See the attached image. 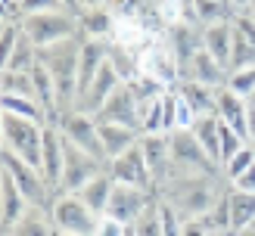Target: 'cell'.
Here are the masks:
<instances>
[{
  "label": "cell",
  "mask_w": 255,
  "mask_h": 236,
  "mask_svg": "<svg viewBox=\"0 0 255 236\" xmlns=\"http://www.w3.org/2000/svg\"><path fill=\"white\" fill-rule=\"evenodd\" d=\"M249 106H252V109H255V90H252V96H249Z\"/></svg>",
  "instance_id": "cell-49"
},
{
  "label": "cell",
  "mask_w": 255,
  "mask_h": 236,
  "mask_svg": "<svg viewBox=\"0 0 255 236\" xmlns=\"http://www.w3.org/2000/svg\"><path fill=\"white\" fill-rule=\"evenodd\" d=\"M227 90H234V93H240V96H252V90H255V66L252 69H240V72H231L227 75Z\"/></svg>",
  "instance_id": "cell-36"
},
{
  "label": "cell",
  "mask_w": 255,
  "mask_h": 236,
  "mask_svg": "<svg viewBox=\"0 0 255 236\" xmlns=\"http://www.w3.org/2000/svg\"><path fill=\"white\" fill-rule=\"evenodd\" d=\"M212 233V227L202 218H187L184 221V236H209Z\"/></svg>",
  "instance_id": "cell-40"
},
{
  "label": "cell",
  "mask_w": 255,
  "mask_h": 236,
  "mask_svg": "<svg viewBox=\"0 0 255 236\" xmlns=\"http://www.w3.org/2000/svg\"><path fill=\"white\" fill-rule=\"evenodd\" d=\"M255 66V22L246 12L234 16V50H231V72Z\"/></svg>",
  "instance_id": "cell-18"
},
{
  "label": "cell",
  "mask_w": 255,
  "mask_h": 236,
  "mask_svg": "<svg viewBox=\"0 0 255 236\" xmlns=\"http://www.w3.org/2000/svg\"><path fill=\"white\" fill-rule=\"evenodd\" d=\"M0 171L12 177V183H16L22 190V196L28 199V205L50 208V202H53V190H50V183L44 180V174L34 165H28L25 158H19L16 153H9V149L0 146Z\"/></svg>",
  "instance_id": "cell-5"
},
{
  "label": "cell",
  "mask_w": 255,
  "mask_h": 236,
  "mask_svg": "<svg viewBox=\"0 0 255 236\" xmlns=\"http://www.w3.org/2000/svg\"><path fill=\"white\" fill-rule=\"evenodd\" d=\"M97 6H109V0H78V12H84V9H97Z\"/></svg>",
  "instance_id": "cell-42"
},
{
  "label": "cell",
  "mask_w": 255,
  "mask_h": 236,
  "mask_svg": "<svg viewBox=\"0 0 255 236\" xmlns=\"http://www.w3.org/2000/svg\"><path fill=\"white\" fill-rule=\"evenodd\" d=\"M190 131L199 140V146L209 153V158L215 165H221V118L218 115H199Z\"/></svg>",
  "instance_id": "cell-26"
},
{
  "label": "cell",
  "mask_w": 255,
  "mask_h": 236,
  "mask_svg": "<svg viewBox=\"0 0 255 236\" xmlns=\"http://www.w3.org/2000/svg\"><path fill=\"white\" fill-rule=\"evenodd\" d=\"M119 84H125L122 81V75L116 72V66L106 59L103 62V69L97 72V78L91 81V87L78 96V103H75V109H81V112H91V115H97L100 109H103V103L119 90Z\"/></svg>",
  "instance_id": "cell-16"
},
{
  "label": "cell",
  "mask_w": 255,
  "mask_h": 236,
  "mask_svg": "<svg viewBox=\"0 0 255 236\" xmlns=\"http://www.w3.org/2000/svg\"><path fill=\"white\" fill-rule=\"evenodd\" d=\"M224 171H193V168H174L168 177L156 186V196L168 202L184 218H202L218 202L227 190Z\"/></svg>",
  "instance_id": "cell-1"
},
{
  "label": "cell",
  "mask_w": 255,
  "mask_h": 236,
  "mask_svg": "<svg viewBox=\"0 0 255 236\" xmlns=\"http://www.w3.org/2000/svg\"><path fill=\"white\" fill-rule=\"evenodd\" d=\"M19 9H22V16H37V12H56L66 6H62V0H22Z\"/></svg>",
  "instance_id": "cell-39"
},
{
  "label": "cell",
  "mask_w": 255,
  "mask_h": 236,
  "mask_svg": "<svg viewBox=\"0 0 255 236\" xmlns=\"http://www.w3.org/2000/svg\"><path fill=\"white\" fill-rule=\"evenodd\" d=\"M44 128L41 121H28L19 115H0V146L16 153L19 158H25L28 165H34L41 171V149H44Z\"/></svg>",
  "instance_id": "cell-3"
},
{
  "label": "cell",
  "mask_w": 255,
  "mask_h": 236,
  "mask_svg": "<svg viewBox=\"0 0 255 236\" xmlns=\"http://www.w3.org/2000/svg\"><path fill=\"white\" fill-rule=\"evenodd\" d=\"M249 3H252V0H234V6H237V12H246V9H249Z\"/></svg>",
  "instance_id": "cell-44"
},
{
  "label": "cell",
  "mask_w": 255,
  "mask_h": 236,
  "mask_svg": "<svg viewBox=\"0 0 255 236\" xmlns=\"http://www.w3.org/2000/svg\"><path fill=\"white\" fill-rule=\"evenodd\" d=\"M97 121H116V124H128V128H137L140 131V96H137V87L131 81L119 84V90L112 93L103 109L94 115Z\"/></svg>",
  "instance_id": "cell-9"
},
{
  "label": "cell",
  "mask_w": 255,
  "mask_h": 236,
  "mask_svg": "<svg viewBox=\"0 0 255 236\" xmlns=\"http://www.w3.org/2000/svg\"><path fill=\"white\" fill-rule=\"evenodd\" d=\"M53 124L62 131V137H66V140H72L75 146H81V149H87L91 156H97V158H103V161H106L103 143H100V124H97V118L91 115V112L66 109Z\"/></svg>",
  "instance_id": "cell-8"
},
{
  "label": "cell",
  "mask_w": 255,
  "mask_h": 236,
  "mask_svg": "<svg viewBox=\"0 0 255 236\" xmlns=\"http://www.w3.org/2000/svg\"><path fill=\"white\" fill-rule=\"evenodd\" d=\"M97 124H100V143H103L106 161L128 153V149L140 140V131L128 128V124H116V121H97Z\"/></svg>",
  "instance_id": "cell-22"
},
{
  "label": "cell",
  "mask_w": 255,
  "mask_h": 236,
  "mask_svg": "<svg viewBox=\"0 0 255 236\" xmlns=\"http://www.w3.org/2000/svg\"><path fill=\"white\" fill-rule=\"evenodd\" d=\"M19 3H22V0H19Z\"/></svg>",
  "instance_id": "cell-51"
},
{
  "label": "cell",
  "mask_w": 255,
  "mask_h": 236,
  "mask_svg": "<svg viewBox=\"0 0 255 236\" xmlns=\"http://www.w3.org/2000/svg\"><path fill=\"white\" fill-rule=\"evenodd\" d=\"M112 186H116V180H112L106 171H100L97 177L84 186V190H78V196L84 199V205L91 208L94 215H106V208H109V196H112Z\"/></svg>",
  "instance_id": "cell-28"
},
{
  "label": "cell",
  "mask_w": 255,
  "mask_h": 236,
  "mask_svg": "<svg viewBox=\"0 0 255 236\" xmlns=\"http://www.w3.org/2000/svg\"><path fill=\"white\" fill-rule=\"evenodd\" d=\"M47 211L56 233H72V236H91L100 218L84 205V199L78 193H53V202H50Z\"/></svg>",
  "instance_id": "cell-6"
},
{
  "label": "cell",
  "mask_w": 255,
  "mask_h": 236,
  "mask_svg": "<svg viewBox=\"0 0 255 236\" xmlns=\"http://www.w3.org/2000/svg\"><path fill=\"white\" fill-rule=\"evenodd\" d=\"M227 75H231V69H227L224 62H218L209 50H199V53L190 59V66L184 69L181 81H196V84L221 90V87H227Z\"/></svg>",
  "instance_id": "cell-17"
},
{
  "label": "cell",
  "mask_w": 255,
  "mask_h": 236,
  "mask_svg": "<svg viewBox=\"0 0 255 236\" xmlns=\"http://www.w3.org/2000/svg\"><path fill=\"white\" fill-rule=\"evenodd\" d=\"M62 165H66V137L56 124H47L44 128V149H41V174L50 183V190H59L62 180Z\"/></svg>",
  "instance_id": "cell-15"
},
{
  "label": "cell",
  "mask_w": 255,
  "mask_h": 236,
  "mask_svg": "<svg viewBox=\"0 0 255 236\" xmlns=\"http://www.w3.org/2000/svg\"><path fill=\"white\" fill-rule=\"evenodd\" d=\"M22 31L37 50H44L50 44H59L66 37L81 34V22H78V12H72V9L37 12V16H22Z\"/></svg>",
  "instance_id": "cell-4"
},
{
  "label": "cell",
  "mask_w": 255,
  "mask_h": 236,
  "mask_svg": "<svg viewBox=\"0 0 255 236\" xmlns=\"http://www.w3.org/2000/svg\"><path fill=\"white\" fill-rule=\"evenodd\" d=\"M78 22H81V34L91 37V41H109L119 28V16L109 6L84 9V12H78Z\"/></svg>",
  "instance_id": "cell-23"
},
{
  "label": "cell",
  "mask_w": 255,
  "mask_h": 236,
  "mask_svg": "<svg viewBox=\"0 0 255 236\" xmlns=\"http://www.w3.org/2000/svg\"><path fill=\"white\" fill-rule=\"evenodd\" d=\"M106 174L116 183H131V186H143V190H152V177L143 158V149H140V140L128 149V153L116 156L106 161Z\"/></svg>",
  "instance_id": "cell-10"
},
{
  "label": "cell",
  "mask_w": 255,
  "mask_h": 236,
  "mask_svg": "<svg viewBox=\"0 0 255 236\" xmlns=\"http://www.w3.org/2000/svg\"><path fill=\"white\" fill-rule=\"evenodd\" d=\"M140 75L149 81H156L159 87H177L181 84V66H177L174 53L165 47H149L143 56H140Z\"/></svg>",
  "instance_id": "cell-13"
},
{
  "label": "cell",
  "mask_w": 255,
  "mask_h": 236,
  "mask_svg": "<svg viewBox=\"0 0 255 236\" xmlns=\"http://www.w3.org/2000/svg\"><path fill=\"white\" fill-rule=\"evenodd\" d=\"M190 6H193V19L199 25H212L237 16L234 0H190Z\"/></svg>",
  "instance_id": "cell-29"
},
{
  "label": "cell",
  "mask_w": 255,
  "mask_h": 236,
  "mask_svg": "<svg viewBox=\"0 0 255 236\" xmlns=\"http://www.w3.org/2000/svg\"><path fill=\"white\" fill-rule=\"evenodd\" d=\"M0 112H6V115H19V118H28V121L50 124L47 109L37 103L34 96H12V93H0Z\"/></svg>",
  "instance_id": "cell-27"
},
{
  "label": "cell",
  "mask_w": 255,
  "mask_h": 236,
  "mask_svg": "<svg viewBox=\"0 0 255 236\" xmlns=\"http://www.w3.org/2000/svg\"><path fill=\"white\" fill-rule=\"evenodd\" d=\"M246 16H249V19L255 22V0H252V3H249V9H246Z\"/></svg>",
  "instance_id": "cell-47"
},
{
  "label": "cell",
  "mask_w": 255,
  "mask_h": 236,
  "mask_svg": "<svg viewBox=\"0 0 255 236\" xmlns=\"http://www.w3.org/2000/svg\"><path fill=\"white\" fill-rule=\"evenodd\" d=\"M234 236H255V224H252V227H243V230H237Z\"/></svg>",
  "instance_id": "cell-45"
},
{
  "label": "cell",
  "mask_w": 255,
  "mask_h": 236,
  "mask_svg": "<svg viewBox=\"0 0 255 236\" xmlns=\"http://www.w3.org/2000/svg\"><path fill=\"white\" fill-rule=\"evenodd\" d=\"M246 140L255 146V109L249 106V131H246Z\"/></svg>",
  "instance_id": "cell-43"
},
{
  "label": "cell",
  "mask_w": 255,
  "mask_h": 236,
  "mask_svg": "<svg viewBox=\"0 0 255 236\" xmlns=\"http://www.w3.org/2000/svg\"><path fill=\"white\" fill-rule=\"evenodd\" d=\"M140 149H143L149 177H152V190L174 171V158H171V140L168 134H140Z\"/></svg>",
  "instance_id": "cell-14"
},
{
  "label": "cell",
  "mask_w": 255,
  "mask_h": 236,
  "mask_svg": "<svg viewBox=\"0 0 255 236\" xmlns=\"http://www.w3.org/2000/svg\"><path fill=\"white\" fill-rule=\"evenodd\" d=\"M22 37H25L22 19H3L0 22V66H6V62L12 59V53H16Z\"/></svg>",
  "instance_id": "cell-32"
},
{
  "label": "cell",
  "mask_w": 255,
  "mask_h": 236,
  "mask_svg": "<svg viewBox=\"0 0 255 236\" xmlns=\"http://www.w3.org/2000/svg\"><path fill=\"white\" fill-rule=\"evenodd\" d=\"M152 196H156V190H143V186H131V183H116L112 186V196H109L106 215L131 227V224L140 218V211L149 205Z\"/></svg>",
  "instance_id": "cell-11"
},
{
  "label": "cell",
  "mask_w": 255,
  "mask_h": 236,
  "mask_svg": "<svg viewBox=\"0 0 255 236\" xmlns=\"http://www.w3.org/2000/svg\"><path fill=\"white\" fill-rule=\"evenodd\" d=\"M62 6L72 9V12H78V0H62Z\"/></svg>",
  "instance_id": "cell-46"
},
{
  "label": "cell",
  "mask_w": 255,
  "mask_h": 236,
  "mask_svg": "<svg viewBox=\"0 0 255 236\" xmlns=\"http://www.w3.org/2000/svg\"><path fill=\"white\" fill-rule=\"evenodd\" d=\"M243 146H246V137H243V134H237L231 124H224V121H221V165H224L227 158H234Z\"/></svg>",
  "instance_id": "cell-37"
},
{
  "label": "cell",
  "mask_w": 255,
  "mask_h": 236,
  "mask_svg": "<svg viewBox=\"0 0 255 236\" xmlns=\"http://www.w3.org/2000/svg\"><path fill=\"white\" fill-rule=\"evenodd\" d=\"M255 165V146L252 143H246L243 149H240V153L234 156V158H227L224 165H221V171H224V177H227V183H234L240 174H243L246 168H252Z\"/></svg>",
  "instance_id": "cell-35"
},
{
  "label": "cell",
  "mask_w": 255,
  "mask_h": 236,
  "mask_svg": "<svg viewBox=\"0 0 255 236\" xmlns=\"http://www.w3.org/2000/svg\"><path fill=\"white\" fill-rule=\"evenodd\" d=\"M171 140V158L174 168H193V171H221V165H215L209 158V153L199 146V140L193 137L190 128H177L168 134Z\"/></svg>",
  "instance_id": "cell-12"
},
{
  "label": "cell",
  "mask_w": 255,
  "mask_h": 236,
  "mask_svg": "<svg viewBox=\"0 0 255 236\" xmlns=\"http://www.w3.org/2000/svg\"><path fill=\"white\" fill-rule=\"evenodd\" d=\"M31 205H28V199L22 196V190L16 183H12V177L9 174H3L0 171V227H12L16 221H22L25 218V211H28Z\"/></svg>",
  "instance_id": "cell-19"
},
{
  "label": "cell",
  "mask_w": 255,
  "mask_h": 236,
  "mask_svg": "<svg viewBox=\"0 0 255 236\" xmlns=\"http://www.w3.org/2000/svg\"><path fill=\"white\" fill-rule=\"evenodd\" d=\"M0 93H12V96H34V78L31 72H16V69H0ZM41 103V99H37Z\"/></svg>",
  "instance_id": "cell-31"
},
{
  "label": "cell",
  "mask_w": 255,
  "mask_h": 236,
  "mask_svg": "<svg viewBox=\"0 0 255 236\" xmlns=\"http://www.w3.org/2000/svg\"><path fill=\"white\" fill-rule=\"evenodd\" d=\"M56 236H72V233H56Z\"/></svg>",
  "instance_id": "cell-50"
},
{
  "label": "cell",
  "mask_w": 255,
  "mask_h": 236,
  "mask_svg": "<svg viewBox=\"0 0 255 236\" xmlns=\"http://www.w3.org/2000/svg\"><path fill=\"white\" fill-rule=\"evenodd\" d=\"M3 236H56V227L53 221H50V211L47 208H28L25 211V218L16 221L12 227L3 230Z\"/></svg>",
  "instance_id": "cell-25"
},
{
  "label": "cell",
  "mask_w": 255,
  "mask_h": 236,
  "mask_svg": "<svg viewBox=\"0 0 255 236\" xmlns=\"http://www.w3.org/2000/svg\"><path fill=\"white\" fill-rule=\"evenodd\" d=\"M255 224V193H243L231 186V233Z\"/></svg>",
  "instance_id": "cell-30"
},
{
  "label": "cell",
  "mask_w": 255,
  "mask_h": 236,
  "mask_svg": "<svg viewBox=\"0 0 255 236\" xmlns=\"http://www.w3.org/2000/svg\"><path fill=\"white\" fill-rule=\"evenodd\" d=\"M91 236H128V224L116 221V218H109V215H100L97 218V227Z\"/></svg>",
  "instance_id": "cell-38"
},
{
  "label": "cell",
  "mask_w": 255,
  "mask_h": 236,
  "mask_svg": "<svg viewBox=\"0 0 255 236\" xmlns=\"http://www.w3.org/2000/svg\"><path fill=\"white\" fill-rule=\"evenodd\" d=\"M234 190H243V193H255V165L252 168H246L243 174H240V177L231 183Z\"/></svg>",
  "instance_id": "cell-41"
},
{
  "label": "cell",
  "mask_w": 255,
  "mask_h": 236,
  "mask_svg": "<svg viewBox=\"0 0 255 236\" xmlns=\"http://www.w3.org/2000/svg\"><path fill=\"white\" fill-rule=\"evenodd\" d=\"M81 47L84 34L66 37L59 44H50L44 50H37V62L50 72V78L56 84L59 93V109H75V96H78V69H81ZM59 112V115H62Z\"/></svg>",
  "instance_id": "cell-2"
},
{
  "label": "cell",
  "mask_w": 255,
  "mask_h": 236,
  "mask_svg": "<svg viewBox=\"0 0 255 236\" xmlns=\"http://www.w3.org/2000/svg\"><path fill=\"white\" fill-rule=\"evenodd\" d=\"M131 230H134V236H165V233H162L159 199H156V196H152V199H149V205L140 211V218L131 224Z\"/></svg>",
  "instance_id": "cell-33"
},
{
  "label": "cell",
  "mask_w": 255,
  "mask_h": 236,
  "mask_svg": "<svg viewBox=\"0 0 255 236\" xmlns=\"http://www.w3.org/2000/svg\"><path fill=\"white\" fill-rule=\"evenodd\" d=\"M209 236H234V233H224V230H212Z\"/></svg>",
  "instance_id": "cell-48"
},
{
  "label": "cell",
  "mask_w": 255,
  "mask_h": 236,
  "mask_svg": "<svg viewBox=\"0 0 255 236\" xmlns=\"http://www.w3.org/2000/svg\"><path fill=\"white\" fill-rule=\"evenodd\" d=\"M202 50L231 66V50H234V19H224V22H212V25H202Z\"/></svg>",
  "instance_id": "cell-20"
},
{
  "label": "cell",
  "mask_w": 255,
  "mask_h": 236,
  "mask_svg": "<svg viewBox=\"0 0 255 236\" xmlns=\"http://www.w3.org/2000/svg\"><path fill=\"white\" fill-rule=\"evenodd\" d=\"M218 118L224 124H231L237 134L246 137V131H249V99L234 93V90H227V87H221L218 90Z\"/></svg>",
  "instance_id": "cell-21"
},
{
  "label": "cell",
  "mask_w": 255,
  "mask_h": 236,
  "mask_svg": "<svg viewBox=\"0 0 255 236\" xmlns=\"http://www.w3.org/2000/svg\"><path fill=\"white\" fill-rule=\"evenodd\" d=\"M177 93L181 99L193 109V115H218V90L206 84H196V81H181L177 84Z\"/></svg>",
  "instance_id": "cell-24"
},
{
  "label": "cell",
  "mask_w": 255,
  "mask_h": 236,
  "mask_svg": "<svg viewBox=\"0 0 255 236\" xmlns=\"http://www.w3.org/2000/svg\"><path fill=\"white\" fill-rule=\"evenodd\" d=\"M100 171H106V161L91 156L87 149L75 146L72 140H66V165H62V180L56 193H78L91 183Z\"/></svg>",
  "instance_id": "cell-7"
},
{
  "label": "cell",
  "mask_w": 255,
  "mask_h": 236,
  "mask_svg": "<svg viewBox=\"0 0 255 236\" xmlns=\"http://www.w3.org/2000/svg\"><path fill=\"white\" fill-rule=\"evenodd\" d=\"M202 221H206L212 230H224V233H231V186H227L224 196L212 205L209 215H202Z\"/></svg>",
  "instance_id": "cell-34"
}]
</instances>
